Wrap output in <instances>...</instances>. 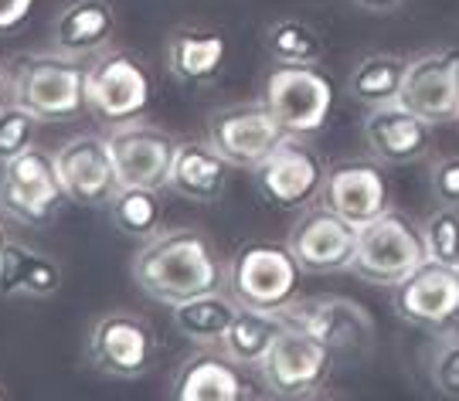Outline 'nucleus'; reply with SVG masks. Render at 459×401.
Instances as JSON below:
<instances>
[{"label":"nucleus","instance_id":"1","mask_svg":"<svg viewBox=\"0 0 459 401\" xmlns=\"http://www.w3.org/2000/svg\"><path fill=\"white\" fill-rule=\"evenodd\" d=\"M133 279L150 300L178 303L225 289V262L214 245L195 228H174L147 238L133 255Z\"/></svg>","mask_w":459,"mask_h":401},{"label":"nucleus","instance_id":"2","mask_svg":"<svg viewBox=\"0 0 459 401\" xmlns=\"http://www.w3.org/2000/svg\"><path fill=\"white\" fill-rule=\"evenodd\" d=\"M85 75H89V62L65 51L28 55L11 65V99L31 109L41 123L79 119L82 113H89Z\"/></svg>","mask_w":459,"mask_h":401},{"label":"nucleus","instance_id":"3","mask_svg":"<svg viewBox=\"0 0 459 401\" xmlns=\"http://www.w3.org/2000/svg\"><path fill=\"white\" fill-rule=\"evenodd\" d=\"M225 286L238 306L282 313L286 306H293L299 300L303 266L290 249V242L286 245L246 242L235 249V255L225 266Z\"/></svg>","mask_w":459,"mask_h":401},{"label":"nucleus","instance_id":"4","mask_svg":"<svg viewBox=\"0 0 459 401\" xmlns=\"http://www.w3.org/2000/svg\"><path fill=\"white\" fill-rule=\"evenodd\" d=\"M422 262H429L422 228L411 225L402 211L388 208L385 215L358 228V249H354L351 272L361 276L364 283L398 286Z\"/></svg>","mask_w":459,"mask_h":401},{"label":"nucleus","instance_id":"5","mask_svg":"<svg viewBox=\"0 0 459 401\" xmlns=\"http://www.w3.org/2000/svg\"><path fill=\"white\" fill-rule=\"evenodd\" d=\"M263 102L286 136L320 133L333 109V85L316 65H276L265 79Z\"/></svg>","mask_w":459,"mask_h":401},{"label":"nucleus","instance_id":"6","mask_svg":"<svg viewBox=\"0 0 459 401\" xmlns=\"http://www.w3.org/2000/svg\"><path fill=\"white\" fill-rule=\"evenodd\" d=\"M150 99H153V82L136 58L123 51H106L96 62H89L85 106L99 123L119 126V123L140 119L147 113Z\"/></svg>","mask_w":459,"mask_h":401},{"label":"nucleus","instance_id":"7","mask_svg":"<svg viewBox=\"0 0 459 401\" xmlns=\"http://www.w3.org/2000/svg\"><path fill=\"white\" fill-rule=\"evenodd\" d=\"M65 200L55 157L41 147L17 153L0 170V211L21 225H45Z\"/></svg>","mask_w":459,"mask_h":401},{"label":"nucleus","instance_id":"8","mask_svg":"<svg viewBox=\"0 0 459 401\" xmlns=\"http://www.w3.org/2000/svg\"><path fill=\"white\" fill-rule=\"evenodd\" d=\"M330 368H333V351L327 344L286 320L273 351L259 364V374L265 388L279 398H307L316 388L327 385Z\"/></svg>","mask_w":459,"mask_h":401},{"label":"nucleus","instance_id":"9","mask_svg":"<svg viewBox=\"0 0 459 401\" xmlns=\"http://www.w3.org/2000/svg\"><path fill=\"white\" fill-rule=\"evenodd\" d=\"M255 191L265 204H273L279 211H296L307 208L327 181V167L316 153L299 140V136H286L276 150L265 157L259 167L248 170Z\"/></svg>","mask_w":459,"mask_h":401},{"label":"nucleus","instance_id":"10","mask_svg":"<svg viewBox=\"0 0 459 401\" xmlns=\"http://www.w3.org/2000/svg\"><path fill=\"white\" fill-rule=\"evenodd\" d=\"M113 157L116 184L119 187H153L164 191L170 181V164L178 153V140L140 119L119 123L106 133Z\"/></svg>","mask_w":459,"mask_h":401},{"label":"nucleus","instance_id":"11","mask_svg":"<svg viewBox=\"0 0 459 401\" xmlns=\"http://www.w3.org/2000/svg\"><path fill=\"white\" fill-rule=\"evenodd\" d=\"M282 140H286V130L279 126V119L269 113L265 102L221 109L214 113L208 126V143L238 170L259 167Z\"/></svg>","mask_w":459,"mask_h":401},{"label":"nucleus","instance_id":"12","mask_svg":"<svg viewBox=\"0 0 459 401\" xmlns=\"http://www.w3.org/2000/svg\"><path fill=\"white\" fill-rule=\"evenodd\" d=\"M398 102L426 123L459 119V48H436L409 58Z\"/></svg>","mask_w":459,"mask_h":401},{"label":"nucleus","instance_id":"13","mask_svg":"<svg viewBox=\"0 0 459 401\" xmlns=\"http://www.w3.org/2000/svg\"><path fill=\"white\" fill-rule=\"evenodd\" d=\"M51 157H55V170H58L62 191H65V198L72 204L99 208V204H109L116 198L119 184H116L113 157H109L106 136H72Z\"/></svg>","mask_w":459,"mask_h":401},{"label":"nucleus","instance_id":"14","mask_svg":"<svg viewBox=\"0 0 459 401\" xmlns=\"http://www.w3.org/2000/svg\"><path fill=\"white\" fill-rule=\"evenodd\" d=\"M153 327L133 313H109L89 334V361L109 378H140L153 364Z\"/></svg>","mask_w":459,"mask_h":401},{"label":"nucleus","instance_id":"15","mask_svg":"<svg viewBox=\"0 0 459 401\" xmlns=\"http://www.w3.org/2000/svg\"><path fill=\"white\" fill-rule=\"evenodd\" d=\"M282 317L310 330L316 340H324L330 351H368L375 340V320L361 303L347 296H310L296 300L282 310Z\"/></svg>","mask_w":459,"mask_h":401},{"label":"nucleus","instance_id":"16","mask_svg":"<svg viewBox=\"0 0 459 401\" xmlns=\"http://www.w3.org/2000/svg\"><path fill=\"white\" fill-rule=\"evenodd\" d=\"M394 313L422 330H449L459 317V272L453 266L422 262L394 286Z\"/></svg>","mask_w":459,"mask_h":401},{"label":"nucleus","instance_id":"17","mask_svg":"<svg viewBox=\"0 0 459 401\" xmlns=\"http://www.w3.org/2000/svg\"><path fill=\"white\" fill-rule=\"evenodd\" d=\"M290 249L299 259L303 272H344L354 262L358 228L347 225L341 215L320 208L296 221L293 235H290Z\"/></svg>","mask_w":459,"mask_h":401},{"label":"nucleus","instance_id":"18","mask_svg":"<svg viewBox=\"0 0 459 401\" xmlns=\"http://www.w3.org/2000/svg\"><path fill=\"white\" fill-rule=\"evenodd\" d=\"M320 200H324L327 211L341 215L347 225H354V228L375 221L377 215H385V211L392 208L385 174H381L375 164H361V160L327 170Z\"/></svg>","mask_w":459,"mask_h":401},{"label":"nucleus","instance_id":"19","mask_svg":"<svg viewBox=\"0 0 459 401\" xmlns=\"http://www.w3.org/2000/svg\"><path fill=\"white\" fill-rule=\"evenodd\" d=\"M364 143L371 147L381 164H411L429 153L432 123L415 116L402 102L375 106L364 116Z\"/></svg>","mask_w":459,"mask_h":401},{"label":"nucleus","instance_id":"20","mask_svg":"<svg viewBox=\"0 0 459 401\" xmlns=\"http://www.w3.org/2000/svg\"><path fill=\"white\" fill-rule=\"evenodd\" d=\"M170 395L178 401H242L248 398L242 364H235L229 354L221 351H201L191 354L174 374Z\"/></svg>","mask_w":459,"mask_h":401},{"label":"nucleus","instance_id":"21","mask_svg":"<svg viewBox=\"0 0 459 401\" xmlns=\"http://www.w3.org/2000/svg\"><path fill=\"white\" fill-rule=\"evenodd\" d=\"M116 34V11L109 0H68L51 24L55 51L89 58L102 51Z\"/></svg>","mask_w":459,"mask_h":401},{"label":"nucleus","instance_id":"22","mask_svg":"<svg viewBox=\"0 0 459 401\" xmlns=\"http://www.w3.org/2000/svg\"><path fill=\"white\" fill-rule=\"evenodd\" d=\"M229 174H231V164L214 150L212 143H178L167 187L178 198L197 200V204H212V200H218L225 194Z\"/></svg>","mask_w":459,"mask_h":401},{"label":"nucleus","instance_id":"23","mask_svg":"<svg viewBox=\"0 0 459 401\" xmlns=\"http://www.w3.org/2000/svg\"><path fill=\"white\" fill-rule=\"evenodd\" d=\"M62 286V269L45 252H34L24 242H7L0 252V296L17 300H45L51 293H58Z\"/></svg>","mask_w":459,"mask_h":401},{"label":"nucleus","instance_id":"24","mask_svg":"<svg viewBox=\"0 0 459 401\" xmlns=\"http://www.w3.org/2000/svg\"><path fill=\"white\" fill-rule=\"evenodd\" d=\"M229 45L225 38L201 28H178L167 38V68L181 82H212L225 68Z\"/></svg>","mask_w":459,"mask_h":401},{"label":"nucleus","instance_id":"25","mask_svg":"<svg viewBox=\"0 0 459 401\" xmlns=\"http://www.w3.org/2000/svg\"><path fill=\"white\" fill-rule=\"evenodd\" d=\"M235 313H238V303L231 293L225 296L221 289L201 293V296H191V300L170 306V320H174L178 334L187 337L197 347H218L221 337L229 334Z\"/></svg>","mask_w":459,"mask_h":401},{"label":"nucleus","instance_id":"26","mask_svg":"<svg viewBox=\"0 0 459 401\" xmlns=\"http://www.w3.org/2000/svg\"><path fill=\"white\" fill-rule=\"evenodd\" d=\"M286 327V317L276 310H252V306H238V313L231 320L229 334L221 337V351L229 354L235 364L242 368H259L265 354L273 351L279 330Z\"/></svg>","mask_w":459,"mask_h":401},{"label":"nucleus","instance_id":"27","mask_svg":"<svg viewBox=\"0 0 459 401\" xmlns=\"http://www.w3.org/2000/svg\"><path fill=\"white\" fill-rule=\"evenodd\" d=\"M405 68H409V58H402V55H388V51L368 55L361 65L351 72L347 92L361 102V106H368V109L398 102Z\"/></svg>","mask_w":459,"mask_h":401},{"label":"nucleus","instance_id":"28","mask_svg":"<svg viewBox=\"0 0 459 401\" xmlns=\"http://www.w3.org/2000/svg\"><path fill=\"white\" fill-rule=\"evenodd\" d=\"M157 194L160 191H153V187H119L116 198L109 200V215H113L116 228L136 242H147L153 235H160L164 204Z\"/></svg>","mask_w":459,"mask_h":401},{"label":"nucleus","instance_id":"29","mask_svg":"<svg viewBox=\"0 0 459 401\" xmlns=\"http://www.w3.org/2000/svg\"><path fill=\"white\" fill-rule=\"evenodd\" d=\"M265 48L279 65H316L324 58V41L313 24L299 17H279L265 28Z\"/></svg>","mask_w":459,"mask_h":401},{"label":"nucleus","instance_id":"30","mask_svg":"<svg viewBox=\"0 0 459 401\" xmlns=\"http://www.w3.org/2000/svg\"><path fill=\"white\" fill-rule=\"evenodd\" d=\"M422 228V242H426V259L439 262V266H453L459 262V211L443 204L439 211L419 225Z\"/></svg>","mask_w":459,"mask_h":401},{"label":"nucleus","instance_id":"31","mask_svg":"<svg viewBox=\"0 0 459 401\" xmlns=\"http://www.w3.org/2000/svg\"><path fill=\"white\" fill-rule=\"evenodd\" d=\"M38 123L31 109L17 106L14 99L7 106H0V164L14 160L17 153L31 150L34 140H38Z\"/></svg>","mask_w":459,"mask_h":401},{"label":"nucleus","instance_id":"32","mask_svg":"<svg viewBox=\"0 0 459 401\" xmlns=\"http://www.w3.org/2000/svg\"><path fill=\"white\" fill-rule=\"evenodd\" d=\"M429 374H432V385L439 388L446 398H459V334L439 330L432 361H429Z\"/></svg>","mask_w":459,"mask_h":401},{"label":"nucleus","instance_id":"33","mask_svg":"<svg viewBox=\"0 0 459 401\" xmlns=\"http://www.w3.org/2000/svg\"><path fill=\"white\" fill-rule=\"evenodd\" d=\"M432 191L443 204L459 208V157H446L432 167Z\"/></svg>","mask_w":459,"mask_h":401},{"label":"nucleus","instance_id":"34","mask_svg":"<svg viewBox=\"0 0 459 401\" xmlns=\"http://www.w3.org/2000/svg\"><path fill=\"white\" fill-rule=\"evenodd\" d=\"M34 0H0V34L21 28L31 14Z\"/></svg>","mask_w":459,"mask_h":401},{"label":"nucleus","instance_id":"35","mask_svg":"<svg viewBox=\"0 0 459 401\" xmlns=\"http://www.w3.org/2000/svg\"><path fill=\"white\" fill-rule=\"evenodd\" d=\"M11 102V68L0 65V106Z\"/></svg>","mask_w":459,"mask_h":401},{"label":"nucleus","instance_id":"36","mask_svg":"<svg viewBox=\"0 0 459 401\" xmlns=\"http://www.w3.org/2000/svg\"><path fill=\"white\" fill-rule=\"evenodd\" d=\"M364 11H392L398 7V0H358Z\"/></svg>","mask_w":459,"mask_h":401},{"label":"nucleus","instance_id":"37","mask_svg":"<svg viewBox=\"0 0 459 401\" xmlns=\"http://www.w3.org/2000/svg\"><path fill=\"white\" fill-rule=\"evenodd\" d=\"M7 242H11V235H7V225L0 221V252H4V245H7Z\"/></svg>","mask_w":459,"mask_h":401},{"label":"nucleus","instance_id":"38","mask_svg":"<svg viewBox=\"0 0 459 401\" xmlns=\"http://www.w3.org/2000/svg\"><path fill=\"white\" fill-rule=\"evenodd\" d=\"M0 401H4V391H0Z\"/></svg>","mask_w":459,"mask_h":401},{"label":"nucleus","instance_id":"39","mask_svg":"<svg viewBox=\"0 0 459 401\" xmlns=\"http://www.w3.org/2000/svg\"><path fill=\"white\" fill-rule=\"evenodd\" d=\"M456 272H459V262H456Z\"/></svg>","mask_w":459,"mask_h":401}]
</instances>
